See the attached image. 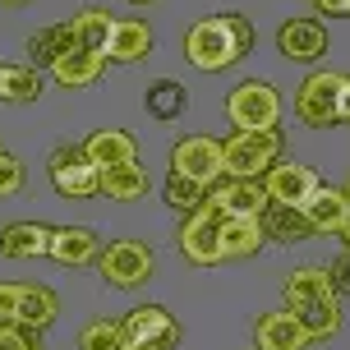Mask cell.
<instances>
[{"label":"cell","mask_w":350,"mask_h":350,"mask_svg":"<svg viewBox=\"0 0 350 350\" xmlns=\"http://www.w3.org/2000/svg\"><path fill=\"white\" fill-rule=\"evenodd\" d=\"M254 46V23L245 14H212L198 18L185 33V60L203 74H221L235 60H245Z\"/></svg>","instance_id":"cell-1"},{"label":"cell","mask_w":350,"mask_h":350,"mask_svg":"<svg viewBox=\"0 0 350 350\" xmlns=\"http://www.w3.org/2000/svg\"><path fill=\"white\" fill-rule=\"evenodd\" d=\"M281 129H235L221 139V175L226 180H262V171L281 161Z\"/></svg>","instance_id":"cell-2"},{"label":"cell","mask_w":350,"mask_h":350,"mask_svg":"<svg viewBox=\"0 0 350 350\" xmlns=\"http://www.w3.org/2000/svg\"><path fill=\"white\" fill-rule=\"evenodd\" d=\"M221 221H226V212L217 208L212 198H203V203L180 221V235H175L180 254L189 262H198V267H217V262H221Z\"/></svg>","instance_id":"cell-3"},{"label":"cell","mask_w":350,"mask_h":350,"mask_svg":"<svg viewBox=\"0 0 350 350\" xmlns=\"http://www.w3.org/2000/svg\"><path fill=\"white\" fill-rule=\"evenodd\" d=\"M226 116L235 129H277L281 124V92L262 79H245L230 88Z\"/></svg>","instance_id":"cell-4"},{"label":"cell","mask_w":350,"mask_h":350,"mask_svg":"<svg viewBox=\"0 0 350 350\" xmlns=\"http://www.w3.org/2000/svg\"><path fill=\"white\" fill-rule=\"evenodd\" d=\"M152 249L143 245V240H111V245L97 254V272L106 277V286H116V291H134L143 281L152 277Z\"/></svg>","instance_id":"cell-5"},{"label":"cell","mask_w":350,"mask_h":350,"mask_svg":"<svg viewBox=\"0 0 350 350\" xmlns=\"http://www.w3.org/2000/svg\"><path fill=\"white\" fill-rule=\"evenodd\" d=\"M46 171H51V185H55L60 198H92V193H102V171L88 161L83 143L55 148L51 161H46Z\"/></svg>","instance_id":"cell-6"},{"label":"cell","mask_w":350,"mask_h":350,"mask_svg":"<svg viewBox=\"0 0 350 350\" xmlns=\"http://www.w3.org/2000/svg\"><path fill=\"white\" fill-rule=\"evenodd\" d=\"M341 83H346V74L314 70L295 92V116L309 124V129H332L336 124V102H341Z\"/></svg>","instance_id":"cell-7"},{"label":"cell","mask_w":350,"mask_h":350,"mask_svg":"<svg viewBox=\"0 0 350 350\" xmlns=\"http://www.w3.org/2000/svg\"><path fill=\"white\" fill-rule=\"evenodd\" d=\"M171 175H185L193 185L212 189L221 180V143L212 134H189L171 148Z\"/></svg>","instance_id":"cell-8"},{"label":"cell","mask_w":350,"mask_h":350,"mask_svg":"<svg viewBox=\"0 0 350 350\" xmlns=\"http://www.w3.org/2000/svg\"><path fill=\"white\" fill-rule=\"evenodd\" d=\"M120 332L129 346H143V350H175L180 346V323H175L161 304H139V309H129L120 323Z\"/></svg>","instance_id":"cell-9"},{"label":"cell","mask_w":350,"mask_h":350,"mask_svg":"<svg viewBox=\"0 0 350 350\" xmlns=\"http://www.w3.org/2000/svg\"><path fill=\"white\" fill-rule=\"evenodd\" d=\"M258 185H262V193H267V203L299 208V203L318 189V175H314V166H304V161H272V166L262 171Z\"/></svg>","instance_id":"cell-10"},{"label":"cell","mask_w":350,"mask_h":350,"mask_svg":"<svg viewBox=\"0 0 350 350\" xmlns=\"http://www.w3.org/2000/svg\"><path fill=\"white\" fill-rule=\"evenodd\" d=\"M277 51L295 65H314L327 55V23L323 18H286L277 28Z\"/></svg>","instance_id":"cell-11"},{"label":"cell","mask_w":350,"mask_h":350,"mask_svg":"<svg viewBox=\"0 0 350 350\" xmlns=\"http://www.w3.org/2000/svg\"><path fill=\"white\" fill-rule=\"evenodd\" d=\"M299 212H304V221H309L314 235H341L346 221H350V198H346V189L318 185V189L299 203Z\"/></svg>","instance_id":"cell-12"},{"label":"cell","mask_w":350,"mask_h":350,"mask_svg":"<svg viewBox=\"0 0 350 350\" xmlns=\"http://www.w3.org/2000/svg\"><path fill=\"white\" fill-rule=\"evenodd\" d=\"M51 230L55 226H46V221H10V226H0V258H14V262L46 258Z\"/></svg>","instance_id":"cell-13"},{"label":"cell","mask_w":350,"mask_h":350,"mask_svg":"<svg viewBox=\"0 0 350 350\" xmlns=\"http://www.w3.org/2000/svg\"><path fill=\"white\" fill-rule=\"evenodd\" d=\"M102 254V240L92 226H55L51 230V249L46 258H55L60 267H83V262H97Z\"/></svg>","instance_id":"cell-14"},{"label":"cell","mask_w":350,"mask_h":350,"mask_svg":"<svg viewBox=\"0 0 350 350\" xmlns=\"http://www.w3.org/2000/svg\"><path fill=\"white\" fill-rule=\"evenodd\" d=\"M254 336H258V350H309V332L299 327V318L291 309H277V314H262L254 323Z\"/></svg>","instance_id":"cell-15"},{"label":"cell","mask_w":350,"mask_h":350,"mask_svg":"<svg viewBox=\"0 0 350 350\" xmlns=\"http://www.w3.org/2000/svg\"><path fill=\"white\" fill-rule=\"evenodd\" d=\"M83 152L97 171H111V166L139 161V143H134V134H124V129H92L88 143H83Z\"/></svg>","instance_id":"cell-16"},{"label":"cell","mask_w":350,"mask_h":350,"mask_svg":"<svg viewBox=\"0 0 350 350\" xmlns=\"http://www.w3.org/2000/svg\"><path fill=\"white\" fill-rule=\"evenodd\" d=\"M208 198L226 217H262V208H267V193H262L258 180H221Z\"/></svg>","instance_id":"cell-17"},{"label":"cell","mask_w":350,"mask_h":350,"mask_svg":"<svg viewBox=\"0 0 350 350\" xmlns=\"http://www.w3.org/2000/svg\"><path fill=\"white\" fill-rule=\"evenodd\" d=\"M148 51H152V28H148L143 18H116L111 42H106V60L134 65V60H143Z\"/></svg>","instance_id":"cell-18"},{"label":"cell","mask_w":350,"mask_h":350,"mask_svg":"<svg viewBox=\"0 0 350 350\" xmlns=\"http://www.w3.org/2000/svg\"><path fill=\"white\" fill-rule=\"evenodd\" d=\"M281 295H286V309L295 314V309L314 304V299H327V295H336V291H332L327 267H295V272L286 277V286H281Z\"/></svg>","instance_id":"cell-19"},{"label":"cell","mask_w":350,"mask_h":350,"mask_svg":"<svg viewBox=\"0 0 350 350\" xmlns=\"http://www.w3.org/2000/svg\"><path fill=\"white\" fill-rule=\"evenodd\" d=\"M55 318H60V295H55L51 286H37V281H23V295H18V327H51Z\"/></svg>","instance_id":"cell-20"},{"label":"cell","mask_w":350,"mask_h":350,"mask_svg":"<svg viewBox=\"0 0 350 350\" xmlns=\"http://www.w3.org/2000/svg\"><path fill=\"white\" fill-rule=\"evenodd\" d=\"M262 226V240H277V245H299V240H309L314 230L304 221V212L299 208H281V203H267L258 217Z\"/></svg>","instance_id":"cell-21"},{"label":"cell","mask_w":350,"mask_h":350,"mask_svg":"<svg viewBox=\"0 0 350 350\" xmlns=\"http://www.w3.org/2000/svg\"><path fill=\"white\" fill-rule=\"evenodd\" d=\"M102 65H106V55L74 46V51H65L51 65V79L60 88H88V83H97V79H102Z\"/></svg>","instance_id":"cell-22"},{"label":"cell","mask_w":350,"mask_h":350,"mask_svg":"<svg viewBox=\"0 0 350 350\" xmlns=\"http://www.w3.org/2000/svg\"><path fill=\"white\" fill-rule=\"evenodd\" d=\"M262 245L267 240H262L258 217H226L221 221V258H254Z\"/></svg>","instance_id":"cell-23"},{"label":"cell","mask_w":350,"mask_h":350,"mask_svg":"<svg viewBox=\"0 0 350 350\" xmlns=\"http://www.w3.org/2000/svg\"><path fill=\"white\" fill-rule=\"evenodd\" d=\"M46 92V79H42V70H33V65H0V102H37Z\"/></svg>","instance_id":"cell-24"},{"label":"cell","mask_w":350,"mask_h":350,"mask_svg":"<svg viewBox=\"0 0 350 350\" xmlns=\"http://www.w3.org/2000/svg\"><path fill=\"white\" fill-rule=\"evenodd\" d=\"M185 106H189V88L175 83V79H157L143 92V111L152 120H175V116H185Z\"/></svg>","instance_id":"cell-25"},{"label":"cell","mask_w":350,"mask_h":350,"mask_svg":"<svg viewBox=\"0 0 350 350\" xmlns=\"http://www.w3.org/2000/svg\"><path fill=\"white\" fill-rule=\"evenodd\" d=\"M299 327L309 332V341H332L336 332H341V299L327 295V299H314V304H304V309H295Z\"/></svg>","instance_id":"cell-26"},{"label":"cell","mask_w":350,"mask_h":350,"mask_svg":"<svg viewBox=\"0 0 350 350\" xmlns=\"http://www.w3.org/2000/svg\"><path fill=\"white\" fill-rule=\"evenodd\" d=\"M70 23H74V42H79L83 51L106 55V42H111V28H116L111 10H97V5H88V10H79Z\"/></svg>","instance_id":"cell-27"},{"label":"cell","mask_w":350,"mask_h":350,"mask_svg":"<svg viewBox=\"0 0 350 350\" xmlns=\"http://www.w3.org/2000/svg\"><path fill=\"white\" fill-rule=\"evenodd\" d=\"M79 42H74V23H51V28H42V33L28 37V55H33V70L37 65H55L65 51H74Z\"/></svg>","instance_id":"cell-28"},{"label":"cell","mask_w":350,"mask_h":350,"mask_svg":"<svg viewBox=\"0 0 350 350\" xmlns=\"http://www.w3.org/2000/svg\"><path fill=\"white\" fill-rule=\"evenodd\" d=\"M102 193L111 203H134L148 193V171H143L139 161H129V166H111L102 171Z\"/></svg>","instance_id":"cell-29"},{"label":"cell","mask_w":350,"mask_h":350,"mask_svg":"<svg viewBox=\"0 0 350 350\" xmlns=\"http://www.w3.org/2000/svg\"><path fill=\"white\" fill-rule=\"evenodd\" d=\"M124 341L120 323H111V318H88L83 327H79V350H116Z\"/></svg>","instance_id":"cell-30"},{"label":"cell","mask_w":350,"mask_h":350,"mask_svg":"<svg viewBox=\"0 0 350 350\" xmlns=\"http://www.w3.org/2000/svg\"><path fill=\"white\" fill-rule=\"evenodd\" d=\"M161 198L189 217V212L198 208L203 198H208V189H203V185H193V180H185V175H166V185H161Z\"/></svg>","instance_id":"cell-31"},{"label":"cell","mask_w":350,"mask_h":350,"mask_svg":"<svg viewBox=\"0 0 350 350\" xmlns=\"http://www.w3.org/2000/svg\"><path fill=\"white\" fill-rule=\"evenodd\" d=\"M23 185H28L23 161L10 157V152H0V198H14V193H23Z\"/></svg>","instance_id":"cell-32"},{"label":"cell","mask_w":350,"mask_h":350,"mask_svg":"<svg viewBox=\"0 0 350 350\" xmlns=\"http://www.w3.org/2000/svg\"><path fill=\"white\" fill-rule=\"evenodd\" d=\"M42 346L33 327H18V323H0V350H33Z\"/></svg>","instance_id":"cell-33"},{"label":"cell","mask_w":350,"mask_h":350,"mask_svg":"<svg viewBox=\"0 0 350 350\" xmlns=\"http://www.w3.org/2000/svg\"><path fill=\"white\" fill-rule=\"evenodd\" d=\"M18 295L23 281H0V323H18Z\"/></svg>","instance_id":"cell-34"},{"label":"cell","mask_w":350,"mask_h":350,"mask_svg":"<svg viewBox=\"0 0 350 350\" xmlns=\"http://www.w3.org/2000/svg\"><path fill=\"white\" fill-rule=\"evenodd\" d=\"M327 277H332V291H336V295H350V249L332 262V267H327Z\"/></svg>","instance_id":"cell-35"},{"label":"cell","mask_w":350,"mask_h":350,"mask_svg":"<svg viewBox=\"0 0 350 350\" xmlns=\"http://www.w3.org/2000/svg\"><path fill=\"white\" fill-rule=\"evenodd\" d=\"M314 5H318L327 18H346V14H350V0H314Z\"/></svg>","instance_id":"cell-36"},{"label":"cell","mask_w":350,"mask_h":350,"mask_svg":"<svg viewBox=\"0 0 350 350\" xmlns=\"http://www.w3.org/2000/svg\"><path fill=\"white\" fill-rule=\"evenodd\" d=\"M336 120H346V124H350V74H346V83H341V102H336Z\"/></svg>","instance_id":"cell-37"},{"label":"cell","mask_w":350,"mask_h":350,"mask_svg":"<svg viewBox=\"0 0 350 350\" xmlns=\"http://www.w3.org/2000/svg\"><path fill=\"white\" fill-rule=\"evenodd\" d=\"M341 240H346V249H350V221H346V230H341Z\"/></svg>","instance_id":"cell-38"},{"label":"cell","mask_w":350,"mask_h":350,"mask_svg":"<svg viewBox=\"0 0 350 350\" xmlns=\"http://www.w3.org/2000/svg\"><path fill=\"white\" fill-rule=\"evenodd\" d=\"M116 350H143V346H129V341H120V346H116Z\"/></svg>","instance_id":"cell-39"},{"label":"cell","mask_w":350,"mask_h":350,"mask_svg":"<svg viewBox=\"0 0 350 350\" xmlns=\"http://www.w3.org/2000/svg\"><path fill=\"white\" fill-rule=\"evenodd\" d=\"M0 5H28V0H0Z\"/></svg>","instance_id":"cell-40"},{"label":"cell","mask_w":350,"mask_h":350,"mask_svg":"<svg viewBox=\"0 0 350 350\" xmlns=\"http://www.w3.org/2000/svg\"><path fill=\"white\" fill-rule=\"evenodd\" d=\"M346 198H350V180H346Z\"/></svg>","instance_id":"cell-41"},{"label":"cell","mask_w":350,"mask_h":350,"mask_svg":"<svg viewBox=\"0 0 350 350\" xmlns=\"http://www.w3.org/2000/svg\"><path fill=\"white\" fill-rule=\"evenodd\" d=\"M33 350H46V346H33Z\"/></svg>","instance_id":"cell-42"},{"label":"cell","mask_w":350,"mask_h":350,"mask_svg":"<svg viewBox=\"0 0 350 350\" xmlns=\"http://www.w3.org/2000/svg\"><path fill=\"white\" fill-rule=\"evenodd\" d=\"M134 5H143V0H134Z\"/></svg>","instance_id":"cell-43"},{"label":"cell","mask_w":350,"mask_h":350,"mask_svg":"<svg viewBox=\"0 0 350 350\" xmlns=\"http://www.w3.org/2000/svg\"><path fill=\"white\" fill-rule=\"evenodd\" d=\"M0 152H5V148H0Z\"/></svg>","instance_id":"cell-44"}]
</instances>
